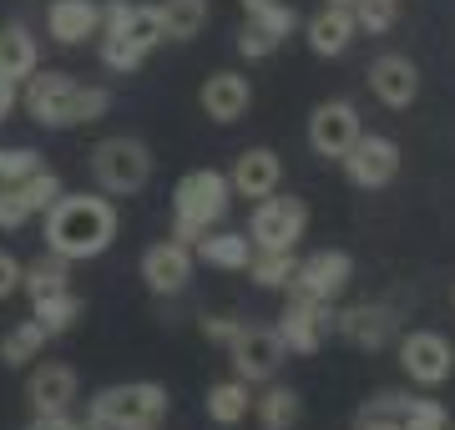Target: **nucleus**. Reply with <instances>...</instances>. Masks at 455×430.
I'll list each match as a JSON object with an SVG mask.
<instances>
[{
    "label": "nucleus",
    "instance_id": "nucleus-47",
    "mask_svg": "<svg viewBox=\"0 0 455 430\" xmlns=\"http://www.w3.org/2000/svg\"><path fill=\"white\" fill-rule=\"evenodd\" d=\"M445 430H451V426H445Z\"/></svg>",
    "mask_w": 455,
    "mask_h": 430
},
{
    "label": "nucleus",
    "instance_id": "nucleus-5",
    "mask_svg": "<svg viewBox=\"0 0 455 430\" xmlns=\"http://www.w3.org/2000/svg\"><path fill=\"white\" fill-rule=\"evenodd\" d=\"M92 178L101 193H137L152 178V152L137 137H107L92 152Z\"/></svg>",
    "mask_w": 455,
    "mask_h": 430
},
{
    "label": "nucleus",
    "instance_id": "nucleus-37",
    "mask_svg": "<svg viewBox=\"0 0 455 430\" xmlns=\"http://www.w3.org/2000/svg\"><path fill=\"white\" fill-rule=\"evenodd\" d=\"M31 218V208H26V198H20L16 182H0V228H20Z\"/></svg>",
    "mask_w": 455,
    "mask_h": 430
},
{
    "label": "nucleus",
    "instance_id": "nucleus-23",
    "mask_svg": "<svg viewBox=\"0 0 455 430\" xmlns=\"http://www.w3.org/2000/svg\"><path fill=\"white\" fill-rule=\"evenodd\" d=\"M193 259H203L212 268H248L253 243H248V233H203L193 243Z\"/></svg>",
    "mask_w": 455,
    "mask_h": 430
},
{
    "label": "nucleus",
    "instance_id": "nucleus-29",
    "mask_svg": "<svg viewBox=\"0 0 455 430\" xmlns=\"http://www.w3.org/2000/svg\"><path fill=\"white\" fill-rule=\"evenodd\" d=\"M208 415L218 426H238L248 415V385L243 380H223L208 390Z\"/></svg>",
    "mask_w": 455,
    "mask_h": 430
},
{
    "label": "nucleus",
    "instance_id": "nucleus-19",
    "mask_svg": "<svg viewBox=\"0 0 455 430\" xmlns=\"http://www.w3.org/2000/svg\"><path fill=\"white\" fill-rule=\"evenodd\" d=\"M26 395H31L36 415H66L76 400V370L71 364H41V370H31Z\"/></svg>",
    "mask_w": 455,
    "mask_h": 430
},
{
    "label": "nucleus",
    "instance_id": "nucleus-16",
    "mask_svg": "<svg viewBox=\"0 0 455 430\" xmlns=\"http://www.w3.org/2000/svg\"><path fill=\"white\" fill-rule=\"evenodd\" d=\"M278 178H283V163H278V152L268 147H248L233 172H228V187H233V198H268L278 193Z\"/></svg>",
    "mask_w": 455,
    "mask_h": 430
},
{
    "label": "nucleus",
    "instance_id": "nucleus-3",
    "mask_svg": "<svg viewBox=\"0 0 455 430\" xmlns=\"http://www.w3.org/2000/svg\"><path fill=\"white\" fill-rule=\"evenodd\" d=\"M228 203H233V187H228L223 172H212V167L188 172V178L172 187V238L193 249L212 223L228 218Z\"/></svg>",
    "mask_w": 455,
    "mask_h": 430
},
{
    "label": "nucleus",
    "instance_id": "nucleus-31",
    "mask_svg": "<svg viewBox=\"0 0 455 430\" xmlns=\"http://www.w3.org/2000/svg\"><path fill=\"white\" fill-rule=\"evenodd\" d=\"M16 187H20V198H26V208H31V213H46L51 203L61 198V178H56L51 167H36L31 178H20Z\"/></svg>",
    "mask_w": 455,
    "mask_h": 430
},
{
    "label": "nucleus",
    "instance_id": "nucleus-32",
    "mask_svg": "<svg viewBox=\"0 0 455 430\" xmlns=\"http://www.w3.org/2000/svg\"><path fill=\"white\" fill-rule=\"evenodd\" d=\"M355 11V26L370 36H385L395 26V16H400V0H355L349 5Z\"/></svg>",
    "mask_w": 455,
    "mask_h": 430
},
{
    "label": "nucleus",
    "instance_id": "nucleus-24",
    "mask_svg": "<svg viewBox=\"0 0 455 430\" xmlns=\"http://www.w3.org/2000/svg\"><path fill=\"white\" fill-rule=\"evenodd\" d=\"M0 76H5V82L36 76V36L26 31V26H5V31H0Z\"/></svg>",
    "mask_w": 455,
    "mask_h": 430
},
{
    "label": "nucleus",
    "instance_id": "nucleus-27",
    "mask_svg": "<svg viewBox=\"0 0 455 430\" xmlns=\"http://www.w3.org/2000/svg\"><path fill=\"white\" fill-rule=\"evenodd\" d=\"M293 268H299L293 249H253V259H248V279L259 283V289H289Z\"/></svg>",
    "mask_w": 455,
    "mask_h": 430
},
{
    "label": "nucleus",
    "instance_id": "nucleus-13",
    "mask_svg": "<svg viewBox=\"0 0 455 430\" xmlns=\"http://www.w3.org/2000/svg\"><path fill=\"white\" fill-rule=\"evenodd\" d=\"M142 279L152 294H182L188 279H193V249L178 243V238H167V243H152L142 253Z\"/></svg>",
    "mask_w": 455,
    "mask_h": 430
},
{
    "label": "nucleus",
    "instance_id": "nucleus-25",
    "mask_svg": "<svg viewBox=\"0 0 455 430\" xmlns=\"http://www.w3.org/2000/svg\"><path fill=\"white\" fill-rule=\"evenodd\" d=\"M20 289H26L31 299L56 294V289H71V259L41 253V259H31V264H20Z\"/></svg>",
    "mask_w": 455,
    "mask_h": 430
},
{
    "label": "nucleus",
    "instance_id": "nucleus-39",
    "mask_svg": "<svg viewBox=\"0 0 455 430\" xmlns=\"http://www.w3.org/2000/svg\"><path fill=\"white\" fill-rule=\"evenodd\" d=\"M243 330L238 319H228V315H212V319H203V334H208L212 345H233V334Z\"/></svg>",
    "mask_w": 455,
    "mask_h": 430
},
{
    "label": "nucleus",
    "instance_id": "nucleus-41",
    "mask_svg": "<svg viewBox=\"0 0 455 430\" xmlns=\"http://www.w3.org/2000/svg\"><path fill=\"white\" fill-rule=\"evenodd\" d=\"M16 289H20V264H16L5 249H0V299H11Z\"/></svg>",
    "mask_w": 455,
    "mask_h": 430
},
{
    "label": "nucleus",
    "instance_id": "nucleus-35",
    "mask_svg": "<svg viewBox=\"0 0 455 430\" xmlns=\"http://www.w3.org/2000/svg\"><path fill=\"white\" fill-rule=\"evenodd\" d=\"M293 5H283V0H278V5H268V11H259V16H248V26H259L263 36H268V41H274V46H283V36L293 31Z\"/></svg>",
    "mask_w": 455,
    "mask_h": 430
},
{
    "label": "nucleus",
    "instance_id": "nucleus-26",
    "mask_svg": "<svg viewBox=\"0 0 455 430\" xmlns=\"http://www.w3.org/2000/svg\"><path fill=\"white\" fill-rule=\"evenodd\" d=\"M157 16H163V41H193L208 26V0H163Z\"/></svg>",
    "mask_w": 455,
    "mask_h": 430
},
{
    "label": "nucleus",
    "instance_id": "nucleus-6",
    "mask_svg": "<svg viewBox=\"0 0 455 430\" xmlns=\"http://www.w3.org/2000/svg\"><path fill=\"white\" fill-rule=\"evenodd\" d=\"M304 228H309L304 198H278V193H268V198H259V208L248 218V243L253 249H293L304 238Z\"/></svg>",
    "mask_w": 455,
    "mask_h": 430
},
{
    "label": "nucleus",
    "instance_id": "nucleus-42",
    "mask_svg": "<svg viewBox=\"0 0 455 430\" xmlns=\"http://www.w3.org/2000/svg\"><path fill=\"white\" fill-rule=\"evenodd\" d=\"M26 430H92V426H82V420H71V415H36Z\"/></svg>",
    "mask_w": 455,
    "mask_h": 430
},
{
    "label": "nucleus",
    "instance_id": "nucleus-15",
    "mask_svg": "<svg viewBox=\"0 0 455 430\" xmlns=\"http://www.w3.org/2000/svg\"><path fill=\"white\" fill-rule=\"evenodd\" d=\"M370 92L385 101V107L405 112L410 101L420 97V71H415L410 56H379V61L370 67Z\"/></svg>",
    "mask_w": 455,
    "mask_h": 430
},
{
    "label": "nucleus",
    "instance_id": "nucleus-11",
    "mask_svg": "<svg viewBox=\"0 0 455 430\" xmlns=\"http://www.w3.org/2000/svg\"><path fill=\"white\" fill-rule=\"evenodd\" d=\"M329 324H334V315H329L324 299L289 294V309L278 315V339H283V349H293V354H319Z\"/></svg>",
    "mask_w": 455,
    "mask_h": 430
},
{
    "label": "nucleus",
    "instance_id": "nucleus-48",
    "mask_svg": "<svg viewBox=\"0 0 455 430\" xmlns=\"http://www.w3.org/2000/svg\"><path fill=\"white\" fill-rule=\"evenodd\" d=\"M451 299H455V294H451Z\"/></svg>",
    "mask_w": 455,
    "mask_h": 430
},
{
    "label": "nucleus",
    "instance_id": "nucleus-22",
    "mask_svg": "<svg viewBox=\"0 0 455 430\" xmlns=\"http://www.w3.org/2000/svg\"><path fill=\"white\" fill-rule=\"evenodd\" d=\"M86 315V304L71 289H56V294H41V299H31V319L46 330V339H56V334H66L76 319Z\"/></svg>",
    "mask_w": 455,
    "mask_h": 430
},
{
    "label": "nucleus",
    "instance_id": "nucleus-8",
    "mask_svg": "<svg viewBox=\"0 0 455 430\" xmlns=\"http://www.w3.org/2000/svg\"><path fill=\"white\" fill-rule=\"evenodd\" d=\"M344 172H349V182L355 187H364V193H374V187H390L395 178H400V147H395L390 137H379V132H359L355 137V147L339 157Z\"/></svg>",
    "mask_w": 455,
    "mask_h": 430
},
{
    "label": "nucleus",
    "instance_id": "nucleus-44",
    "mask_svg": "<svg viewBox=\"0 0 455 430\" xmlns=\"http://www.w3.org/2000/svg\"><path fill=\"white\" fill-rule=\"evenodd\" d=\"M11 107H16V82H5V76H0V122L11 116Z\"/></svg>",
    "mask_w": 455,
    "mask_h": 430
},
{
    "label": "nucleus",
    "instance_id": "nucleus-18",
    "mask_svg": "<svg viewBox=\"0 0 455 430\" xmlns=\"http://www.w3.org/2000/svg\"><path fill=\"white\" fill-rule=\"evenodd\" d=\"M334 330L355 349H385L395 334V309H385V304H355V309H344L334 319Z\"/></svg>",
    "mask_w": 455,
    "mask_h": 430
},
{
    "label": "nucleus",
    "instance_id": "nucleus-34",
    "mask_svg": "<svg viewBox=\"0 0 455 430\" xmlns=\"http://www.w3.org/2000/svg\"><path fill=\"white\" fill-rule=\"evenodd\" d=\"M445 405L440 400H405V410H400V430H445Z\"/></svg>",
    "mask_w": 455,
    "mask_h": 430
},
{
    "label": "nucleus",
    "instance_id": "nucleus-30",
    "mask_svg": "<svg viewBox=\"0 0 455 430\" xmlns=\"http://www.w3.org/2000/svg\"><path fill=\"white\" fill-rule=\"evenodd\" d=\"M41 349H46V330H41L36 319H26V324H16V330L0 339V360L5 364H31Z\"/></svg>",
    "mask_w": 455,
    "mask_h": 430
},
{
    "label": "nucleus",
    "instance_id": "nucleus-21",
    "mask_svg": "<svg viewBox=\"0 0 455 430\" xmlns=\"http://www.w3.org/2000/svg\"><path fill=\"white\" fill-rule=\"evenodd\" d=\"M355 36H359V26H355V11H349V5H324V11L309 20V51L314 56H344Z\"/></svg>",
    "mask_w": 455,
    "mask_h": 430
},
{
    "label": "nucleus",
    "instance_id": "nucleus-4",
    "mask_svg": "<svg viewBox=\"0 0 455 430\" xmlns=\"http://www.w3.org/2000/svg\"><path fill=\"white\" fill-rule=\"evenodd\" d=\"M167 415V390L157 380L107 385L92 395V430H157Z\"/></svg>",
    "mask_w": 455,
    "mask_h": 430
},
{
    "label": "nucleus",
    "instance_id": "nucleus-20",
    "mask_svg": "<svg viewBox=\"0 0 455 430\" xmlns=\"http://www.w3.org/2000/svg\"><path fill=\"white\" fill-rule=\"evenodd\" d=\"M203 112L212 116V122H238V116L248 112V101H253V92H248V76H238V71H212L208 82H203Z\"/></svg>",
    "mask_w": 455,
    "mask_h": 430
},
{
    "label": "nucleus",
    "instance_id": "nucleus-46",
    "mask_svg": "<svg viewBox=\"0 0 455 430\" xmlns=\"http://www.w3.org/2000/svg\"><path fill=\"white\" fill-rule=\"evenodd\" d=\"M324 5H355V0H324Z\"/></svg>",
    "mask_w": 455,
    "mask_h": 430
},
{
    "label": "nucleus",
    "instance_id": "nucleus-43",
    "mask_svg": "<svg viewBox=\"0 0 455 430\" xmlns=\"http://www.w3.org/2000/svg\"><path fill=\"white\" fill-rule=\"evenodd\" d=\"M355 430H400V420L395 415H359Z\"/></svg>",
    "mask_w": 455,
    "mask_h": 430
},
{
    "label": "nucleus",
    "instance_id": "nucleus-33",
    "mask_svg": "<svg viewBox=\"0 0 455 430\" xmlns=\"http://www.w3.org/2000/svg\"><path fill=\"white\" fill-rule=\"evenodd\" d=\"M147 61V51L142 46H132L127 36H101V67H112V71H137Z\"/></svg>",
    "mask_w": 455,
    "mask_h": 430
},
{
    "label": "nucleus",
    "instance_id": "nucleus-45",
    "mask_svg": "<svg viewBox=\"0 0 455 430\" xmlns=\"http://www.w3.org/2000/svg\"><path fill=\"white\" fill-rule=\"evenodd\" d=\"M268 5H278V0H243V11H248V16H259V11H268Z\"/></svg>",
    "mask_w": 455,
    "mask_h": 430
},
{
    "label": "nucleus",
    "instance_id": "nucleus-12",
    "mask_svg": "<svg viewBox=\"0 0 455 430\" xmlns=\"http://www.w3.org/2000/svg\"><path fill=\"white\" fill-rule=\"evenodd\" d=\"M355 137H359L355 101H324V107H314V116H309V147L319 152V157H334V163H339L344 152L355 147Z\"/></svg>",
    "mask_w": 455,
    "mask_h": 430
},
{
    "label": "nucleus",
    "instance_id": "nucleus-1",
    "mask_svg": "<svg viewBox=\"0 0 455 430\" xmlns=\"http://www.w3.org/2000/svg\"><path fill=\"white\" fill-rule=\"evenodd\" d=\"M116 243V208L107 198H56L46 208V249L82 264V259H101Z\"/></svg>",
    "mask_w": 455,
    "mask_h": 430
},
{
    "label": "nucleus",
    "instance_id": "nucleus-36",
    "mask_svg": "<svg viewBox=\"0 0 455 430\" xmlns=\"http://www.w3.org/2000/svg\"><path fill=\"white\" fill-rule=\"evenodd\" d=\"M41 167V152L36 147H0V182H20Z\"/></svg>",
    "mask_w": 455,
    "mask_h": 430
},
{
    "label": "nucleus",
    "instance_id": "nucleus-28",
    "mask_svg": "<svg viewBox=\"0 0 455 430\" xmlns=\"http://www.w3.org/2000/svg\"><path fill=\"white\" fill-rule=\"evenodd\" d=\"M253 410H259L263 430H293L299 426V395H293L289 385L263 390V400H253Z\"/></svg>",
    "mask_w": 455,
    "mask_h": 430
},
{
    "label": "nucleus",
    "instance_id": "nucleus-9",
    "mask_svg": "<svg viewBox=\"0 0 455 430\" xmlns=\"http://www.w3.org/2000/svg\"><path fill=\"white\" fill-rule=\"evenodd\" d=\"M349 279H355V259L339 249H324V253H309L304 264L293 268L289 279V294H304V299H324V304H334V299L349 289Z\"/></svg>",
    "mask_w": 455,
    "mask_h": 430
},
{
    "label": "nucleus",
    "instance_id": "nucleus-38",
    "mask_svg": "<svg viewBox=\"0 0 455 430\" xmlns=\"http://www.w3.org/2000/svg\"><path fill=\"white\" fill-rule=\"evenodd\" d=\"M238 51H243L248 61H263V56H274V41H268V36L259 31V26H243V36H238Z\"/></svg>",
    "mask_w": 455,
    "mask_h": 430
},
{
    "label": "nucleus",
    "instance_id": "nucleus-2",
    "mask_svg": "<svg viewBox=\"0 0 455 430\" xmlns=\"http://www.w3.org/2000/svg\"><path fill=\"white\" fill-rule=\"evenodd\" d=\"M26 112L41 122V127H82V122H101L107 107H112V92L107 86H82L66 71H46V76H26Z\"/></svg>",
    "mask_w": 455,
    "mask_h": 430
},
{
    "label": "nucleus",
    "instance_id": "nucleus-10",
    "mask_svg": "<svg viewBox=\"0 0 455 430\" xmlns=\"http://www.w3.org/2000/svg\"><path fill=\"white\" fill-rule=\"evenodd\" d=\"M400 364H405V375L415 385L435 390V385H445L455 375V349H451L445 334L415 330V334H405V345H400Z\"/></svg>",
    "mask_w": 455,
    "mask_h": 430
},
{
    "label": "nucleus",
    "instance_id": "nucleus-17",
    "mask_svg": "<svg viewBox=\"0 0 455 430\" xmlns=\"http://www.w3.org/2000/svg\"><path fill=\"white\" fill-rule=\"evenodd\" d=\"M46 31L61 46H82L86 36H101V5L97 0H51Z\"/></svg>",
    "mask_w": 455,
    "mask_h": 430
},
{
    "label": "nucleus",
    "instance_id": "nucleus-7",
    "mask_svg": "<svg viewBox=\"0 0 455 430\" xmlns=\"http://www.w3.org/2000/svg\"><path fill=\"white\" fill-rule=\"evenodd\" d=\"M228 354H233L238 380L263 385V380H274L278 364H283V339H278V330H268V324H243V330L233 334Z\"/></svg>",
    "mask_w": 455,
    "mask_h": 430
},
{
    "label": "nucleus",
    "instance_id": "nucleus-14",
    "mask_svg": "<svg viewBox=\"0 0 455 430\" xmlns=\"http://www.w3.org/2000/svg\"><path fill=\"white\" fill-rule=\"evenodd\" d=\"M101 36H127L132 46L152 51L157 41H163V16H157V5L112 0V5H101Z\"/></svg>",
    "mask_w": 455,
    "mask_h": 430
},
{
    "label": "nucleus",
    "instance_id": "nucleus-40",
    "mask_svg": "<svg viewBox=\"0 0 455 430\" xmlns=\"http://www.w3.org/2000/svg\"><path fill=\"white\" fill-rule=\"evenodd\" d=\"M405 400H410V395H395V390H385V395H374V400H370V405H364L359 415H395V420H400V410H405Z\"/></svg>",
    "mask_w": 455,
    "mask_h": 430
}]
</instances>
